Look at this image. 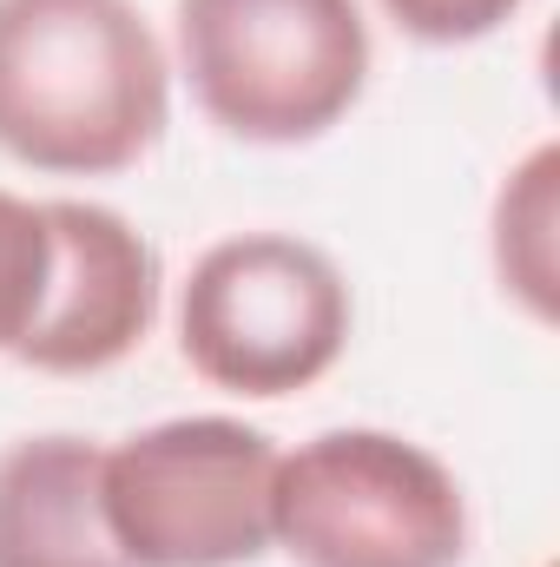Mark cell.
Instances as JSON below:
<instances>
[{
	"instance_id": "1",
	"label": "cell",
	"mask_w": 560,
	"mask_h": 567,
	"mask_svg": "<svg viewBox=\"0 0 560 567\" xmlns=\"http://www.w3.org/2000/svg\"><path fill=\"white\" fill-rule=\"evenodd\" d=\"M172 120V66L133 0H0V152L53 178L139 165Z\"/></svg>"
},
{
	"instance_id": "2",
	"label": "cell",
	"mask_w": 560,
	"mask_h": 567,
	"mask_svg": "<svg viewBox=\"0 0 560 567\" xmlns=\"http://www.w3.org/2000/svg\"><path fill=\"white\" fill-rule=\"evenodd\" d=\"M178 66L231 140H323L370 86L356 0H178Z\"/></svg>"
},
{
	"instance_id": "3",
	"label": "cell",
	"mask_w": 560,
	"mask_h": 567,
	"mask_svg": "<svg viewBox=\"0 0 560 567\" xmlns=\"http://www.w3.org/2000/svg\"><path fill=\"white\" fill-rule=\"evenodd\" d=\"M271 542L297 567H455L468 502L442 455L390 429H330L278 455Z\"/></svg>"
},
{
	"instance_id": "4",
	"label": "cell",
	"mask_w": 560,
	"mask_h": 567,
	"mask_svg": "<svg viewBox=\"0 0 560 567\" xmlns=\"http://www.w3.org/2000/svg\"><path fill=\"white\" fill-rule=\"evenodd\" d=\"M350 317V284L317 245L245 231L191 265L178 290V350L211 390L271 403L336 370Z\"/></svg>"
},
{
	"instance_id": "5",
	"label": "cell",
	"mask_w": 560,
	"mask_h": 567,
	"mask_svg": "<svg viewBox=\"0 0 560 567\" xmlns=\"http://www.w3.org/2000/svg\"><path fill=\"white\" fill-rule=\"evenodd\" d=\"M278 442L231 416H178L100 449V502L133 567H245L271 548Z\"/></svg>"
},
{
	"instance_id": "6",
	"label": "cell",
	"mask_w": 560,
	"mask_h": 567,
	"mask_svg": "<svg viewBox=\"0 0 560 567\" xmlns=\"http://www.w3.org/2000/svg\"><path fill=\"white\" fill-rule=\"evenodd\" d=\"M46 225H53V284L13 363L40 377L113 370L120 357L139 350L158 317V284H165L158 251L113 205L86 198H46Z\"/></svg>"
},
{
	"instance_id": "7",
	"label": "cell",
	"mask_w": 560,
	"mask_h": 567,
	"mask_svg": "<svg viewBox=\"0 0 560 567\" xmlns=\"http://www.w3.org/2000/svg\"><path fill=\"white\" fill-rule=\"evenodd\" d=\"M0 567H133L100 502L86 435H27L0 449Z\"/></svg>"
},
{
	"instance_id": "8",
	"label": "cell",
	"mask_w": 560,
	"mask_h": 567,
	"mask_svg": "<svg viewBox=\"0 0 560 567\" xmlns=\"http://www.w3.org/2000/svg\"><path fill=\"white\" fill-rule=\"evenodd\" d=\"M554 192H560V152L535 145L501 198H495V271L501 290H515L541 323H554Z\"/></svg>"
},
{
	"instance_id": "9",
	"label": "cell",
	"mask_w": 560,
	"mask_h": 567,
	"mask_svg": "<svg viewBox=\"0 0 560 567\" xmlns=\"http://www.w3.org/2000/svg\"><path fill=\"white\" fill-rule=\"evenodd\" d=\"M53 284V225H46V198H13L0 192V357L20 350V337L33 330L40 303Z\"/></svg>"
},
{
	"instance_id": "10",
	"label": "cell",
	"mask_w": 560,
	"mask_h": 567,
	"mask_svg": "<svg viewBox=\"0 0 560 567\" xmlns=\"http://www.w3.org/2000/svg\"><path fill=\"white\" fill-rule=\"evenodd\" d=\"M528 0H383V13L428 47H468V40H488L501 20H515Z\"/></svg>"
}]
</instances>
